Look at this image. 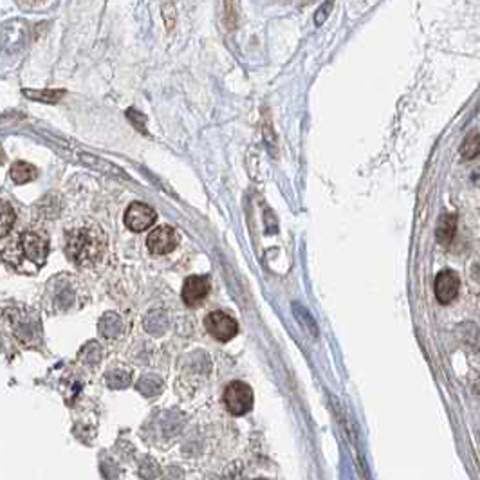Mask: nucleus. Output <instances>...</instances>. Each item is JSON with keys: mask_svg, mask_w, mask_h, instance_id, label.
<instances>
[{"mask_svg": "<svg viewBox=\"0 0 480 480\" xmlns=\"http://www.w3.org/2000/svg\"><path fill=\"white\" fill-rule=\"evenodd\" d=\"M107 236L98 226H82L67 233V257L78 265H92L102 260Z\"/></svg>", "mask_w": 480, "mask_h": 480, "instance_id": "nucleus-1", "label": "nucleus"}, {"mask_svg": "<svg viewBox=\"0 0 480 480\" xmlns=\"http://www.w3.org/2000/svg\"><path fill=\"white\" fill-rule=\"evenodd\" d=\"M224 404L229 414L244 415L253 408V390L242 381H233L224 392Z\"/></svg>", "mask_w": 480, "mask_h": 480, "instance_id": "nucleus-2", "label": "nucleus"}, {"mask_svg": "<svg viewBox=\"0 0 480 480\" xmlns=\"http://www.w3.org/2000/svg\"><path fill=\"white\" fill-rule=\"evenodd\" d=\"M18 248H20V255L28 262H33L37 268L44 265L45 258H47V239L37 232H24L18 239Z\"/></svg>", "mask_w": 480, "mask_h": 480, "instance_id": "nucleus-3", "label": "nucleus"}, {"mask_svg": "<svg viewBox=\"0 0 480 480\" xmlns=\"http://www.w3.org/2000/svg\"><path fill=\"white\" fill-rule=\"evenodd\" d=\"M204 325H206L208 332L219 342H229L232 338H235L236 330H239L235 320L222 311H213V313L208 314Z\"/></svg>", "mask_w": 480, "mask_h": 480, "instance_id": "nucleus-4", "label": "nucleus"}, {"mask_svg": "<svg viewBox=\"0 0 480 480\" xmlns=\"http://www.w3.org/2000/svg\"><path fill=\"white\" fill-rule=\"evenodd\" d=\"M155 219H157V215H155L154 210L148 204L143 203L131 204L125 213V224L128 226V229H132L136 233L145 232V229L150 228L152 224L155 222Z\"/></svg>", "mask_w": 480, "mask_h": 480, "instance_id": "nucleus-5", "label": "nucleus"}, {"mask_svg": "<svg viewBox=\"0 0 480 480\" xmlns=\"http://www.w3.org/2000/svg\"><path fill=\"white\" fill-rule=\"evenodd\" d=\"M459 287H460V280L457 277L455 271H440L436 278V296L437 300L443 304V306H448L452 304L453 300L459 294Z\"/></svg>", "mask_w": 480, "mask_h": 480, "instance_id": "nucleus-6", "label": "nucleus"}, {"mask_svg": "<svg viewBox=\"0 0 480 480\" xmlns=\"http://www.w3.org/2000/svg\"><path fill=\"white\" fill-rule=\"evenodd\" d=\"M147 246L154 255H167L177 246V235L170 226H159L148 235Z\"/></svg>", "mask_w": 480, "mask_h": 480, "instance_id": "nucleus-7", "label": "nucleus"}, {"mask_svg": "<svg viewBox=\"0 0 480 480\" xmlns=\"http://www.w3.org/2000/svg\"><path fill=\"white\" fill-rule=\"evenodd\" d=\"M11 320L13 332L17 334L18 338L25 343H31L33 340L38 338L40 334V327H38V320L35 316H29V314H15V316H9Z\"/></svg>", "mask_w": 480, "mask_h": 480, "instance_id": "nucleus-8", "label": "nucleus"}, {"mask_svg": "<svg viewBox=\"0 0 480 480\" xmlns=\"http://www.w3.org/2000/svg\"><path fill=\"white\" fill-rule=\"evenodd\" d=\"M25 44V25L22 22H11L6 24L0 31V47L9 53L18 51Z\"/></svg>", "mask_w": 480, "mask_h": 480, "instance_id": "nucleus-9", "label": "nucleus"}, {"mask_svg": "<svg viewBox=\"0 0 480 480\" xmlns=\"http://www.w3.org/2000/svg\"><path fill=\"white\" fill-rule=\"evenodd\" d=\"M210 284L204 277H190L186 278L183 285V300L186 306L196 307L208 296Z\"/></svg>", "mask_w": 480, "mask_h": 480, "instance_id": "nucleus-10", "label": "nucleus"}, {"mask_svg": "<svg viewBox=\"0 0 480 480\" xmlns=\"http://www.w3.org/2000/svg\"><path fill=\"white\" fill-rule=\"evenodd\" d=\"M455 229H457V217L455 215H446L440 217L439 226H437V240H439L440 246H448L452 244L453 236H455Z\"/></svg>", "mask_w": 480, "mask_h": 480, "instance_id": "nucleus-11", "label": "nucleus"}, {"mask_svg": "<svg viewBox=\"0 0 480 480\" xmlns=\"http://www.w3.org/2000/svg\"><path fill=\"white\" fill-rule=\"evenodd\" d=\"M9 177H11V181L15 184H25L37 177V168H35L33 164L18 161V163L13 164L11 170H9Z\"/></svg>", "mask_w": 480, "mask_h": 480, "instance_id": "nucleus-12", "label": "nucleus"}, {"mask_svg": "<svg viewBox=\"0 0 480 480\" xmlns=\"http://www.w3.org/2000/svg\"><path fill=\"white\" fill-rule=\"evenodd\" d=\"M459 152L464 159H475L476 155H480V128L466 136Z\"/></svg>", "mask_w": 480, "mask_h": 480, "instance_id": "nucleus-13", "label": "nucleus"}, {"mask_svg": "<svg viewBox=\"0 0 480 480\" xmlns=\"http://www.w3.org/2000/svg\"><path fill=\"white\" fill-rule=\"evenodd\" d=\"M98 329L105 338H112V336L119 334V330H121V318L114 313H107L105 316L100 320Z\"/></svg>", "mask_w": 480, "mask_h": 480, "instance_id": "nucleus-14", "label": "nucleus"}, {"mask_svg": "<svg viewBox=\"0 0 480 480\" xmlns=\"http://www.w3.org/2000/svg\"><path fill=\"white\" fill-rule=\"evenodd\" d=\"M15 219H17V215H15L11 204L0 200V236H6L11 232Z\"/></svg>", "mask_w": 480, "mask_h": 480, "instance_id": "nucleus-15", "label": "nucleus"}, {"mask_svg": "<svg viewBox=\"0 0 480 480\" xmlns=\"http://www.w3.org/2000/svg\"><path fill=\"white\" fill-rule=\"evenodd\" d=\"M138 390L145 395H155L161 390V381L155 379L154 376H147L138 383Z\"/></svg>", "mask_w": 480, "mask_h": 480, "instance_id": "nucleus-16", "label": "nucleus"}, {"mask_svg": "<svg viewBox=\"0 0 480 480\" xmlns=\"http://www.w3.org/2000/svg\"><path fill=\"white\" fill-rule=\"evenodd\" d=\"M107 381H109L110 388H125V387H128V383H131V374H128V372H121V371L112 372V374H109Z\"/></svg>", "mask_w": 480, "mask_h": 480, "instance_id": "nucleus-17", "label": "nucleus"}, {"mask_svg": "<svg viewBox=\"0 0 480 480\" xmlns=\"http://www.w3.org/2000/svg\"><path fill=\"white\" fill-rule=\"evenodd\" d=\"M139 475L145 480H154L155 476L159 475V466L155 464V460L145 459V462H143L141 468H139Z\"/></svg>", "mask_w": 480, "mask_h": 480, "instance_id": "nucleus-18", "label": "nucleus"}, {"mask_svg": "<svg viewBox=\"0 0 480 480\" xmlns=\"http://www.w3.org/2000/svg\"><path fill=\"white\" fill-rule=\"evenodd\" d=\"M258 480H264V479H258Z\"/></svg>", "mask_w": 480, "mask_h": 480, "instance_id": "nucleus-19", "label": "nucleus"}]
</instances>
